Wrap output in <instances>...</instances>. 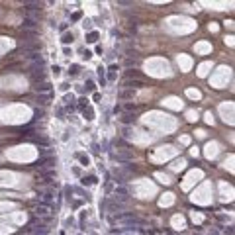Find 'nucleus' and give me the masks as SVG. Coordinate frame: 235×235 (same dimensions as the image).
Masks as SVG:
<instances>
[{"instance_id":"f257e3e1","label":"nucleus","mask_w":235,"mask_h":235,"mask_svg":"<svg viewBox=\"0 0 235 235\" xmlns=\"http://www.w3.org/2000/svg\"><path fill=\"white\" fill-rule=\"evenodd\" d=\"M116 220L122 225H124L125 229H133V225H143L145 220H141V217H137L135 214H131V212H124V214H117Z\"/></svg>"},{"instance_id":"f03ea898","label":"nucleus","mask_w":235,"mask_h":235,"mask_svg":"<svg viewBox=\"0 0 235 235\" xmlns=\"http://www.w3.org/2000/svg\"><path fill=\"white\" fill-rule=\"evenodd\" d=\"M22 26H24V30H26V32H35V30L39 27V22H37L35 18H30V16H27V18H24Z\"/></svg>"},{"instance_id":"7ed1b4c3","label":"nucleus","mask_w":235,"mask_h":235,"mask_svg":"<svg viewBox=\"0 0 235 235\" xmlns=\"http://www.w3.org/2000/svg\"><path fill=\"white\" fill-rule=\"evenodd\" d=\"M114 157V161L120 165H127V163H133V155L131 153H116V155H112Z\"/></svg>"},{"instance_id":"20e7f679","label":"nucleus","mask_w":235,"mask_h":235,"mask_svg":"<svg viewBox=\"0 0 235 235\" xmlns=\"http://www.w3.org/2000/svg\"><path fill=\"white\" fill-rule=\"evenodd\" d=\"M55 163H57V159L53 155H49V157H41L37 161V167L39 169H43V167H55Z\"/></svg>"},{"instance_id":"39448f33","label":"nucleus","mask_w":235,"mask_h":235,"mask_svg":"<svg viewBox=\"0 0 235 235\" xmlns=\"http://www.w3.org/2000/svg\"><path fill=\"white\" fill-rule=\"evenodd\" d=\"M139 86H145L143 80H139V78H127L124 82V88H129V90H135V88H139Z\"/></svg>"},{"instance_id":"423d86ee","label":"nucleus","mask_w":235,"mask_h":235,"mask_svg":"<svg viewBox=\"0 0 235 235\" xmlns=\"http://www.w3.org/2000/svg\"><path fill=\"white\" fill-rule=\"evenodd\" d=\"M33 90L39 92V94H49L51 92V84L49 82H37V84L33 86Z\"/></svg>"},{"instance_id":"0eeeda50","label":"nucleus","mask_w":235,"mask_h":235,"mask_svg":"<svg viewBox=\"0 0 235 235\" xmlns=\"http://www.w3.org/2000/svg\"><path fill=\"white\" fill-rule=\"evenodd\" d=\"M120 120H122L124 124H135V122H137V117L133 116V114H124V116L120 117Z\"/></svg>"},{"instance_id":"6e6552de","label":"nucleus","mask_w":235,"mask_h":235,"mask_svg":"<svg viewBox=\"0 0 235 235\" xmlns=\"http://www.w3.org/2000/svg\"><path fill=\"white\" fill-rule=\"evenodd\" d=\"M41 6L43 4H39V2H27V4H24L26 10H41Z\"/></svg>"},{"instance_id":"1a4fd4ad","label":"nucleus","mask_w":235,"mask_h":235,"mask_svg":"<svg viewBox=\"0 0 235 235\" xmlns=\"http://www.w3.org/2000/svg\"><path fill=\"white\" fill-rule=\"evenodd\" d=\"M116 71H117V65L108 67V78H110V80H116Z\"/></svg>"},{"instance_id":"9d476101","label":"nucleus","mask_w":235,"mask_h":235,"mask_svg":"<svg viewBox=\"0 0 235 235\" xmlns=\"http://www.w3.org/2000/svg\"><path fill=\"white\" fill-rule=\"evenodd\" d=\"M98 180H96V176H84V178H82V184H84V186H90V184H96Z\"/></svg>"},{"instance_id":"9b49d317","label":"nucleus","mask_w":235,"mask_h":235,"mask_svg":"<svg viewBox=\"0 0 235 235\" xmlns=\"http://www.w3.org/2000/svg\"><path fill=\"white\" fill-rule=\"evenodd\" d=\"M72 33H63V37H61V41H63V45H69V43H72Z\"/></svg>"},{"instance_id":"f8f14e48","label":"nucleus","mask_w":235,"mask_h":235,"mask_svg":"<svg viewBox=\"0 0 235 235\" xmlns=\"http://www.w3.org/2000/svg\"><path fill=\"white\" fill-rule=\"evenodd\" d=\"M33 233H35V235H45L47 233V225H35Z\"/></svg>"},{"instance_id":"ddd939ff","label":"nucleus","mask_w":235,"mask_h":235,"mask_svg":"<svg viewBox=\"0 0 235 235\" xmlns=\"http://www.w3.org/2000/svg\"><path fill=\"white\" fill-rule=\"evenodd\" d=\"M41 198H43V202H45V204H49V202L53 200V192H51V190H47V192H43V194H41Z\"/></svg>"},{"instance_id":"4468645a","label":"nucleus","mask_w":235,"mask_h":235,"mask_svg":"<svg viewBox=\"0 0 235 235\" xmlns=\"http://www.w3.org/2000/svg\"><path fill=\"white\" fill-rule=\"evenodd\" d=\"M86 41H88V43H94V41H98V32H90L88 35H86Z\"/></svg>"},{"instance_id":"2eb2a0df","label":"nucleus","mask_w":235,"mask_h":235,"mask_svg":"<svg viewBox=\"0 0 235 235\" xmlns=\"http://www.w3.org/2000/svg\"><path fill=\"white\" fill-rule=\"evenodd\" d=\"M63 104H67V106L75 104V96H72V94H65V98H63Z\"/></svg>"},{"instance_id":"dca6fc26","label":"nucleus","mask_w":235,"mask_h":235,"mask_svg":"<svg viewBox=\"0 0 235 235\" xmlns=\"http://www.w3.org/2000/svg\"><path fill=\"white\" fill-rule=\"evenodd\" d=\"M77 159H80V163L84 165V167H86V165H88V163H90V159H88V157H86V155H80V153H77Z\"/></svg>"},{"instance_id":"f3484780","label":"nucleus","mask_w":235,"mask_h":235,"mask_svg":"<svg viewBox=\"0 0 235 235\" xmlns=\"http://www.w3.org/2000/svg\"><path fill=\"white\" fill-rule=\"evenodd\" d=\"M125 75H127V78H137V77H139V71H135V69H129Z\"/></svg>"},{"instance_id":"a211bd4d","label":"nucleus","mask_w":235,"mask_h":235,"mask_svg":"<svg viewBox=\"0 0 235 235\" xmlns=\"http://www.w3.org/2000/svg\"><path fill=\"white\" fill-rule=\"evenodd\" d=\"M117 96H120V98H131V96H133V90H122Z\"/></svg>"},{"instance_id":"6ab92c4d","label":"nucleus","mask_w":235,"mask_h":235,"mask_svg":"<svg viewBox=\"0 0 235 235\" xmlns=\"http://www.w3.org/2000/svg\"><path fill=\"white\" fill-rule=\"evenodd\" d=\"M35 214H37V215H45L47 214V206H39V208L35 210Z\"/></svg>"},{"instance_id":"aec40b11","label":"nucleus","mask_w":235,"mask_h":235,"mask_svg":"<svg viewBox=\"0 0 235 235\" xmlns=\"http://www.w3.org/2000/svg\"><path fill=\"white\" fill-rule=\"evenodd\" d=\"M86 104H88V100H86V98L78 100V110H86Z\"/></svg>"},{"instance_id":"412c9836","label":"nucleus","mask_w":235,"mask_h":235,"mask_svg":"<svg viewBox=\"0 0 235 235\" xmlns=\"http://www.w3.org/2000/svg\"><path fill=\"white\" fill-rule=\"evenodd\" d=\"M82 112H84V117H86V120H94V114H92L90 108H86V110H82Z\"/></svg>"},{"instance_id":"4be33fe9","label":"nucleus","mask_w":235,"mask_h":235,"mask_svg":"<svg viewBox=\"0 0 235 235\" xmlns=\"http://www.w3.org/2000/svg\"><path fill=\"white\" fill-rule=\"evenodd\" d=\"M135 108H137L135 104H125V112H127V114H131V112H135Z\"/></svg>"},{"instance_id":"5701e85b","label":"nucleus","mask_w":235,"mask_h":235,"mask_svg":"<svg viewBox=\"0 0 235 235\" xmlns=\"http://www.w3.org/2000/svg\"><path fill=\"white\" fill-rule=\"evenodd\" d=\"M77 72H78V65H71V69H69V75H72V77H75Z\"/></svg>"},{"instance_id":"b1692460","label":"nucleus","mask_w":235,"mask_h":235,"mask_svg":"<svg viewBox=\"0 0 235 235\" xmlns=\"http://www.w3.org/2000/svg\"><path fill=\"white\" fill-rule=\"evenodd\" d=\"M86 88H88V90H94V82H92V80H86Z\"/></svg>"},{"instance_id":"393cba45","label":"nucleus","mask_w":235,"mask_h":235,"mask_svg":"<svg viewBox=\"0 0 235 235\" xmlns=\"http://www.w3.org/2000/svg\"><path fill=\"white\" fill-rule=\"evenodd\" d=\"M223 233H225V235H233V229H231V227H223Z\"/></svg>"},{"instance_id":"a878e982","label":"nucleus","mask_w":235,"mask_h":235,"mask_svg":"<svg viewBox=\"0 0 235 235\" xmlns=\"http://www.w3.org/2000/svg\"><path fill=\"white\" fill-rule=\"evenodd\" d=\"M59 71H61V69H59V67H57V65H55V67H53V75H55V77H57V75H59Z\"/></svg>"},{"instance_id":"bb28decb","label":"nucleus","mask_w":235,"mask_h":235,"mask_svg":"<svg viewBox=\"0 0 235 235\" xmlns=\"http://www.w3.org/2000/svg\"><path fill=\"white\" fill-rule=\"evenodd\" d=\"M82 57H84V59H90V57H92V53H90V51H84V55H82Z\"/></svg>"}]
</instances>
